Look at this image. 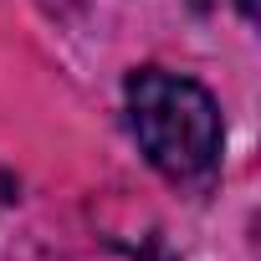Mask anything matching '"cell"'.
I'll use <instances>...</instances> for the list:
<instances>
[{
	"mask_svg": "<svg viewBox=\"0 0 261 261\" xmlns=\"http://www.w3.org/2000/svg\"><path fill=\"white\" fill-rule=\"evenodd\" d=\"M128 123L144 159L169 179H195L220 159V108L215 97L174 72L144 67L128 77Z\"/></svg>",
	"mask_w": 261,
	"mask_h": 261,
	"instance_id": "6da1fadb",
	"label": "cell"
},
{
	"mask_svg": "<svg viewBox=\"0 0 261 261\" xmlns=\"http://www.w3.org/2000/svg\"><path fill=\"white\" fill-rule=\"evenodd\" d=\"M236 6H241V16H246V21L256 16V0H236Z\"/></svg>",
	"mask_w": 261,
	"mask_h": 261,
	"instance_id": "7a4b0ae2",
	"label": "cell"
}]
</instances>
